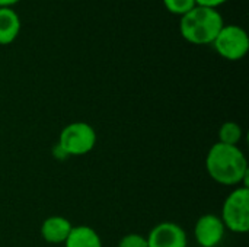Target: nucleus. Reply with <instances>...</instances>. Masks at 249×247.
I'll use <instances>...</instances> for the list:
<instances>
[{
    "mask_svg": "<svg viewBox=\"0 0 249 247\" xmlns=\"http://www.w3.org/2000/svg\"><path fill=\"white\" fill-rule=\"evenodd\" d=\"M206 169L209 176L225 186H248V160L238 146L216 143L207 153Z\"/></svg>",
    "mask_w": 249,
    "mask_h": 247,
    "instance_id": "f257e3e1",
    "label": "nucleus"
},
{
    "mask_svg": "<svg viewBox=\"0 0 249 247\" xmlns=\"http://www.w3.org/2000/svg\"><path fill=\"white\" fill-rule=\"evenodd\" d=\"M225 26L223 16L217 9L196 6L179 19L182 38L193 45L213 44L220 29Z\"/></svg>",
    "mask_w": 249,
    "mask_h": 247,
    "instance_id": "f03ea898",
    "label": "nucleus"
},
{
    "mask_svg": "<svg viewBox=\"0 0 249 247\" xmlns=\"http://www.w3.org/2000/svg\"><path fill=\"white\" fill-rule=\"evenodd\" d=\"M226 230L245 234L249 230V188H235L223 202L220 215Z\"/></svg>",
    "mask_w": 249,
    "mask_h": 247,
    "instance_id": "7ed1b4c3",
    "label": "nucleus"
},
{
    "mask_svg": "<svg viewBox=\"0 0 249 247\" xmlns=\"http://www.w3.org/2000/svg\"><path fill=\"white\" fill-rule=\"evenodd\" d=\"M96 144V131L86 122H71L66 125L58 137V146L71 156H85Z\"/></svg>",
    "mask_w": 249,
    "mask_h": 247,
    "instance_id": "20e7f679",
    "label": "nucleus"
},
{
    "mask_svg": "<svg viewBox=\"0 0 249 247\" xmlns=\"http://www.w3.org/2000/svg\"><path fill=\"white\" fill-rule=\"evenodd\" d=\"M212 45L222 58L239 61L249 51L248 32L238 25H225Z\"/></svg>",
    "mask_w": 249,
    "mask_h": 247,
    "instance_id": "39448f33",
    "label": "nucleus"
},
{
    "mask_svg": "<svg viewBox=\"0 0 249 247\" xmlns=\"http://www.w3.org/2000/svg\"><path fill=\"white\" fill-rule=\"evenodd\" d=\"M226 234V227L219 215L204 214L194 227V237L200 247H216Z\"/></svg>",
    "mask_w": 249,
    "mask_h": 247,
    "instance_id": "423d86ee",
    "label": "nucleus"
},
{
    "mask_svg": "<svg viewBox=\"0 0 249 247\" xmlns=\"http://www.w3.org/2000/svg\"><path fill=\"white\" fill-rule=\"evenodd\" d=\"M146 239L149 247H187L188 243L185 230L172 221L159 223Z\"/></svg>",
    "mask_w": 249,
    "mask_h": 247,
    "instance_id": "0eeeda50",
    "label": "nucleus"
},
{
    "mask_svg": "<svg viewBox=\"0 0 249 247\" xmlns=\"http://www.w3.org/2000/svg\"><path fill=\"white\" fill-rule=\"evenodd\" d=\"M71 229H73V226L67 218L60 217V215H53V217H48L42 221L41 236L47 243L64 245Z\"/></svg>",
    "mask_w": 249,
    "mask_h": 247,
    "instance_id": "6e6552de",
    "label": "nucleus"
},
{
    "mask_svg": "<svg viewBox=\"0 0 249 247\" xmlns=\"http://www.w3.org/2000/svg\"><path fill=\"white\" fill-rule=\"evenodd\" d=\"M20 32V17L12 7H0V45L12 44Z\"/></svg>",
    "mask_w": 249,
    "mask_h": 247,
    "instance_id": "1a4fd4ad",
    "label": "nucleus"
},
{
    "mask_svg": "<svg viewBox=\"0 0 249 247\" xmlns=\"http://www.w3.org/2000/svg\"><path fill=\"white\" fill-rule=\"evenodd\" d=\"M64 247H102V240L92 227L74 226L64 242Z\"/></svg>",
    "mask_w": 249,
    "mask_h": 247,
    "instance_id": "9d476101",
    "label": "nucleus"
},
{
    "mask_svg": "<svg viewBox=\"0 0 249 247\" xmlns=\"http://www.w3.org/2000/svg\"><path fill=\"white\" fill-rule=\"evenodd\" d=\"M244 135V130L238 122H232L228 121L225 124H222L220 130H219V141L222 144L226 146H238L242 140Z\"/></svg>",
    "mask_w": 249,
    "mask_h": 247,
    "instance_id": "9b49d317",
    "label": "nucleus"
},
{
    "mask_svg": "<svg viewBox=\"0 0 249 247\" xmlns=\"http://www.w3.org/2000/svg\"><path fill=\"white\" fill-rule=\"evenodd\" d=\"M162 1L168 12L178 16H184L185 13H188L191 9L197 6L196 0H162Z\"/></svg>",
    "mask_w": 249,
    "mask_h": 247,
    "instance_id": "f8f14e48",
    "label": "nucleus"
},
{
    "mask_svg": "<svg viewBox=\"0 0 249 247\" xmlns=\"http://www.w3.org/2000/svg\"><path fill=\"white\" fill-rule=\"evenodd\" d=\"M118 247H149L147 245V239L139 233H130V234H125L120 243Z\"/></svg>",
    "mask_w": 249,
    "mask_h": 247,
    "instance_id": "ddd939ff",
    "label": "nucleus"
},
{
    "mask_svg": "<svg viewBox=\"0 0 249 247\" xmlns=\"http://www.w3.org/2000/svg\"><path fill=\"white\" fill-rule=\"evenodd\" d=\"M228 0H196L197 6H203V7H212L216 9L219 6H222L223 3H226Z\"/></svg>",
    "mask_w": 249,
    "mask_h": 247,
    "instance_id": "4468645a",
    "label": "nucleus"
},
{
    "mask_svg": "<svg viewBox=\"0 0 249 247\" xmlns=\"http://www.w3.org/2000/svg\"><path fill=\"white\" fill-rule=\"evenodd\" d=\"M53 154H54V157H55V159H58V160H66V159L69 157V156H67V153H66L60 146H58V143L54 146V148H53Z\"/></svg>",
    "mask_w": 249,
    "mask_h": 247,
    "instance_id": "2eb2a0df",
    "label": "nucleus"
},
{
    "mask_svg": "<svg viewBox=\"0 0 249 247\" xmlns=\"http://www.w3.org/2000/svg\"><path fill=\"white\" fill-rule=\"evenodd\" d=\"M20 0H0V7H12L13 4L19 3Z\"/></svg>",
    "mask_w": 249,
    "mask_h": 247,
    "instance_id": "dca6fc26",
    "label": "nucleus"
}]
</instances>
